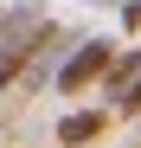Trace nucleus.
Instances as JSON below:
<instances>
[{
	"instance_id": "nucleus-1",
	"label": "nucleus",
	"mask_w": 141,
	"mask_h": 148,
	"mask_svg": "<svg viewBox=\"0 0 141 148\" xmlns=\"http://www.w3.org/2000/svg\"><path fill=\"white\" fill-rule=\"evenodd\" d=\"M39 32H45V19H39L32 0H26V7H13L7 19H0V90H13V84H19V71H26Z\"/></svg>"
},
{
	"instance_id": "nucleus-2",
	"label": "nucleus",
	"mask_w": 141,
	"mask_h": 148,
	"mask_svg": "<svg viewBox=\"0 0 141 148\" xmlns=\"http://www.w3.org/2000/svg\"><path fill=\"white\" fill-rule=\"evenodd\" d=\"M115 52H122L115 39H77V52H70L64 71H58V97H83L90 84H103V71L115 64Z\"/></svg>"
},
{
	"instance_id": "nucleus-3",
	"label": "nucleus",
	"mask_w": 141,
	"mask_h": 148,
	"mask_svg": "<svg viewBox=\"0 0 141 148\" xmlns=\"http://www.w3.org/2000/svg\"><path fill=\"white\" fill-rule=\"evenodd\" d=\"M109 116H115V110H70V116L58 122V142H64V148H90V142L109 129Z\"/></svg>"
},
{
	"instance_id": "nucleus-4",
	"label": "nucleus",
	"mask_w": 141,
	"mask_h": 148,
	"mask_svg": "<svg viewBox=\"0 0 141 148\" xmlns=\"http://www.w3.org/2000/svg\"><path fill=\"white\" fill-rule=\"evenodd\" d=\"M141 84V52H135V45H128V52H115V64L103 71V97H109V110L115 103H122V97Z\"/></svg>"
},
{
	"instance_id": "nucleus-5",
	"label": "nucleus",
	"mask_w": 141,
	"mask_h": 148,
	"mask_svg": "<svg viewBox=\"0 0 141 148\" xmlns=\"http://www.w3.org/2000/svg\"><path fill=\"white\" fill-rule=\"evenodd\" d=\"M58 52H64V32H58V26H45V32H39V45H32V58H26V71H19V90H32L45 71H52V58H58Z\"/></svg>"
},
{
	"instance_id": "nucleus-6",
	"label": "nucleus",
	"mask_w": 141,
	"mask_h": 148,
	"mask_svg": "<svg viewBox=\"0 0 141 148\" xmlns=\"http://www.w3.org/2000/svg\"><path fill=\"white\" fill-rule=\"evenodd\" d=\"M122 26H128V32H141V0H122Z\"/></svg>"
},
{
	"instance_id": "nucleus-7",
	"label": "nucleus",
	"mask_w": 141,
	"mask_h": 148,
	"mask_svg": "<svg viewBox=\"0 0 141 148\" xmlns=\"http://www.w3.org/2000/svg\"><path fill=\"white\" fill-rule=\"evenodd\" d=\"M83 7H122V0H83Z\"/></svg>"
},
{
	"instance_id": "nucleus-8",
	"label": "nucleus",
	"mask_w": 141,
	"mask_h": 148,
	"mask_svg": "<svg viewBox=\"0 0 141 148\" xmlns=\"http://www.w3.org/2000/svg\"><path fill=\"white\" fill-rule=\"evenodd\" d=\"M135 142H141V116H135Z\"/></svg>"
}]
</instances>
